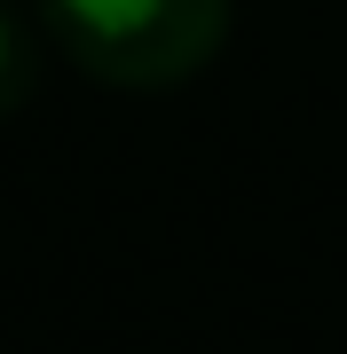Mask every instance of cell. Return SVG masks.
<instances>
[{"label": "cell", "instance_id": "obj_1", "mask_svg": "<svg viewBox=\"0 0 347 354\" xmlns=\"http://www.w3.org/2000/svg\"><path fill=\"white\" fill-rule=\"evenodd\" d=\"M39 16L103 87H181L229 39V0H39Z\"/></svg>", "mask_w": 347, "mask_h": 354}, {"label": "cell", "instance_id": "obj_2", "mask_svg": "<svg viewBox=\"0 0 347 354\" xmlns=\"http://www.w3.org/2000/svg\"><path fill=\"white\" fill-rule=\"evenodd\" d=\"M24 95H32V39H24V24H16L8 8H0V118Z\"/></svg>", "mask_w": 347, "mask_h": 354}]
</instances>
